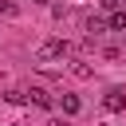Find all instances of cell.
Instances as JSON below:
<instances>
[{
  "instance_id": "5b68a950",
  "label": "cell",
  "mask_w": 126,
  "mask_h": 126,
  "mask_svg": "<svg viewBox=\"0 0 126 126\" xmlns=\"http://www.w3.org/2000/svg\"><path fill=\"white\" fill-rule=\"evenodd\" d=\"M55 106H59L63 114H79V110H83V102H79V94H67V91H63L59 98H55Z\"/></svg>"
},
{
  "instance_id": "7a4b0ae2",
  "label": "cell",
  "mask_w": 126,
  "mask_h": 126,
  "mask_svg": "<svg viewBox=\"0 0 126 126\" xmlns=\"http://www.w3.org/2000/svg\"><path fill=\"white\" fill-rule=\"evenodd\" d=\"M102 110H110V114L126 110V91H122V87H110V91L102 94Z\"/></svg>"
},
{
  "instance_id": "ba28073f",
  "label": "cell",
  "mask_w": 126,
  "mask_h": 126,
  "mask_svg": "<svg viewBox=\"0 0 126 126\" xmlns=\"http://www.w3.org/2000/svg\"><path fill=\"white\" fill-rule=\"evenodd\" d=\"M4 102H28V94H24V91H8V94H4Z\"/></svg>"
},
{
  "instance_id": "30bf717a",
  "label": "cell",
  "mask_w": 126,
  "mask_h": 126,
  "mask_svg": "<svg viewBox=\"0 0 126 126\" xmlns=\"http://www.w3.org/2000/svg\"><path fill=\"white\" fill-rule=\"evenodd\" d=\"M16 12H20V8H16L12 0H0V16H16Z\"/></svg>"
},
{
  "instance_id": "9c48e42d",
  "label": "cell",
  "mask_w": 126,
  "mask_h": 126,
  "mask_svg": "<svg viewBox=\"0 0 126 126\" xmlns=\"http://www.w3.org/2000/svg\"><path fill=\"white\" fill-rule=\"evenodd\" d=\"M102 4V12H122V0H98Z\"/></svg>"
},
{
  "instance_id": "3957f363",
  "label": "cell",
  "mask_w": 126,
  "mask_h": 126,
  "mask_svg": "<svg viewBox=\"0 0 126 126\" xmlns=\"http://www.w3.org/2000/svg\"><path fill=\"white\" fill-rule=\"evenodd\" d=\"M83 32H87V39H98V35H106L110 28H106V20H102V16H94V12H91V16L83 20Z\"/></svg>"
},
{
  "instance_id": "8992f818",
  "label": "cell",
  "mask_w": 126,
  "mask_h": 126,
  "mask_svg": "<svg viewBox=\"0 0 126 126\" xmlns=\"http://www.w3.org/2000/svg\"><path fill=\"white\" fill-rule=\"evenodd\" d=\"M106 28H110V32H126V12H110Z\"/></svg>"
},
{
  "instance_id": "8fae6325",
  "label": "cell",
  "mask_w": 126,
  "mask_h": 126,
  "mask_svg": "<svg viewBox=\"0 0 126 126\" xmlns=\"http://www.w3.org/2000/svg\"><path fill=\"white\" fill-rule=\"evenodd\" d=\"M32 4H43V0H32Z\"/></svg>"
},
{
  "instance_id": "52a82bcc",
  "label": "cell",
  "mask_w": 126,
  "mask_h": 126,
  "mask_svg": "<svg viewBox=\"0 0 126 126\" xmlns=\"http://www.w3.org/2000/svg\"><path fill=\"white\" fill-rule=\"evenodd\" d=\"M71 71H75V79H91V75H94V71H91V67H87V63H83V59H79V63H75V67H71Z\"/></svg>"
},
{
  "instance_id": "6da1fadb",
  "label": "cell",
  "mask_w": 126,
  "mask_h": 126,
  "mask_svg": "<svg viewBox=\"0 0 126 126\" xmlns=\"http://www.w3.org/2000/svg\"><path fill=\"white\" fill-rule=\"evenodd\" d=\"M67 51H71V43L59 39V35H51V39H43V43L35 47V59H39V63H55V59H63Z\"/></svg>"
},
{
  "instance_id": "277c9868",
  "label": "cell",
  "mask_w": 126,
  "mask_h": 126,
  "mask_svg": "<svg viewBox=\"0 0 126 126\" xmlns=\"http://www.w3.org/2000/svg\"><path fill=\"white\" fill-rule=\"evenodd\" d=\"M24 94H28V102H32V106H39V110H51V106H55V98H51L43 87H28Z\"/></svg>"
}]
</instances>
